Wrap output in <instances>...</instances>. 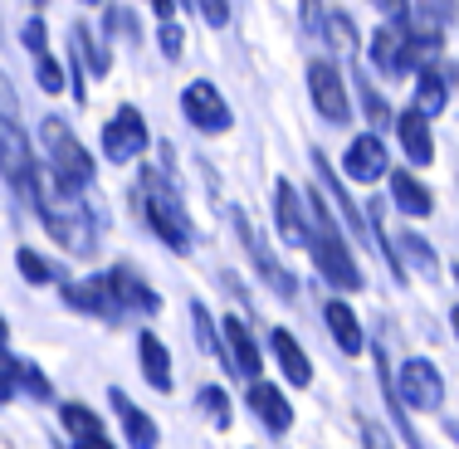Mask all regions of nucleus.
Segmentation results:
<instances>
[{
    "label": "nucleus",
    "mask_w": 459,
    "mask_h": 449,
    "mask_svg": "<svg viewBox=\"0 0 459 449\" xmlns=\"http://www.w3.org/2000/svg\"><path fill=\"white\" fill-rule=\"evenodd\" d=\"M245 405H249V415H255L259 425H264L269 435H289L293 430V405L289 396L274 386V381H249V391H245Z\"/></svg>",
    "instance_id": "nucleus-13"
},
{
    "label": "nucleus",
    "mask_w": 459,
    "mask_h": 449,
    "mask_svg": "<svg viewBox=\"0 0 459 449\" xmlns=\"http://www.w3.org/2000/svg\"><path fill=\"white\" fill-rule=\"evenodd\" d=\"M186 5L201 10V20H205L211 30H225V25H230V0H186Z\"/></svg>",
    "instance_id": "nucleus-35"
},
{
    "label": "nucleus",
    "mask_w": 459,
    "mask_h": 449,
    "mask_svg": "<svg viewBox=\"0 0 459 449\" xmlns=\"http://www.w3.org/2000/svg\"><path fill=\"white\" fill-rule=\"evenodd\" d=\"M308 220H313L308 255H313V264H318V273L333 283V289H342V293H362V289H367L362 264H357L347 235L337 229L333 211H327V201H323V191H308Z\"/></svg>",
    "instance_id": "nucleus-2"
},
{
    "label": "nucleus",
    "mask_w": 459,
    "mask_h": 449,
    "mask_svg": "<svg viewBox=\"0 0 459 449\" xmlns=\"http://www.w3.org/2000/svg\"><path fill=\"white\" fill-rule=\"evenodd\" d=\"M195 401H201L205 420H211L215 430H230V420H235V415H230V396H225L221 386H201V391H195Z\"/></svg>",
    "instance_id": "nucleus-30"
},
{
    "label": "nucleus",
    "mask_w": 459,
    "mask_h": 449,
    "mask_svg": "<svg viewBox=\"0 0 459 449\" xmlns=\"http://www.w3.org/2000/svg\"><path fill=\"white\" fill-rule=\"evenodd\" d=\"M396 245H401V249H396V259H401V264H415V269L425 273V279H435V273H440V259H435L430 239H420L415 229H406V235H401Z\"/></svg>",
    "instance_id": "nucleus-27"
},
{
    "label": "nucleus",
    "mask_w": 459,
    "mask_h": 449,
    "mask_svg": "<svg viewBox=\"0 0 459 449\" xmlns=\"http://www.w3.org/2000/svg\"><path fill=\"white\" fill-rule=\"evenodd\" d=\"M0 367L15 376V391H25V396H35V401H54L49 376L35 367V361H20V357H5V352H0Z\"/></svg>",
    "instance_id": "nucleus-25"
},
{
    "label": "nucleus",
    "mask_w": 459,
    "mask_h": 449,
    "mask_svg": "<svg viewBox=\"0 0 459 449\" xmlns=\"http://www.w3.org/2000/svg\"><path fill=\"white\" fill-rule=\"evenodd\" d=\"M230 220H235L239 239H245V249H249V259H255V269H259V273H264V279H269V289H274L283 303H293V298H299V279H293V273L283 269L274 255H269V245H264V239L255 235V225L245 220V211H239V205H230Z\"/></svg>",
    "instance_id": "nucleus-11"
},
{
    "label": "nucleus",
    "mask_w": 459,
    "mask_h": 449,
    "mask_svg": "<svg viewBox=\"0 0 459 449\" xmlns=\"http://www.w3.org/2000/svg\"><path fill=\"white\" fill-rule=\"evenodd\" d=\"M323 323H327V332H333V342L342 347L347 357H357V352L367 347L362 317H357L352 308H347V298H327V303H323Z\"/></svg>",
    "instance_id": "nucleus-20"
},
{
    "label": "nucleus",
    "mask_w": 459,
    "mask_h": 449,
    "mask_svg": "<svg viewBox=\"0 0 459 449\" xmlns=\"http://www.w3.org/2000/svg\"><path fill=\"white\" fill-rule=\"evenodd\" d=\"M20 39H25V49H30V54H35V49H49V30H45V20L30 15V20H25V30H20Z\"/></svg>",
    "instance_id": "nucleus-36"
},
{
    "label": "nucleus",
    "mask_w": 459,
    "mask_h": 449,
    "mask_svg": "<svg viewBox=\"0 0 459 449\" xmlns=\"http://www.w3.org/2000/svg\"><path fill=\"white\" fill-rule=\"evenodd\" d=\"M5 342H10V327H5V317H0V352H5Z\"/></svg>",
    "instance_id": "nucleus-44"
},
{
    "label": "nucleus",
    "mask_w": 459,
    "mask_h": 449,
    "mask_svg": "<svg viewBox=\"0 0 459 449\" xmlns=\"http://www.w3.org/2000/svg\"><path fill=\"white\" fill-rule=\"evenodd\" d=\"M191 323H195V342H201V352H211V357H221V337H215V317L211 308H205L201 298H191Z\"/></svg>",
    "instance_id": "nucleus-31"
},
{
    "label": "nucleus",
    "mask_w": 459,
    "mask_h": 449,
    "mask_svg": "<svg viewBox=\"0 0 459 449\" xmlns=\"http://www.w3.org/2000/svg\"><path fill=\"white\" fill-rule=\"evenodd\" d=\"M25 201L35 205V215H39V225L49 229V239L59 249H69V255H93V245H98V229H93V215L83 211V201L74 191H64L59 181L49 177V167H35V177H30V191H25Z\"/></svg>",
    "instance_id": "nucleus-1"
},
{
    "label": "nucleus",
    "mask_w": 459,
    "mask_h": 449,
    "mask_svg": "<svg viewBox=\"0 0 459 449\" xmlns=\"http://www.w3.org/2000/svg\"><path fill=\"white\" fill-rule=\"evenodd\" d=\"M367 59H371L377 73L401 79V73H406V25H381L377 35H371V45H367Z\"/></svg>",
    "instance_id": "nucleus-17"
},
{
    "label": "nucleus",
    "mask_w": 459,
    "mask_h": 449,
    "mask_svg": "<svg viewBox=\"0 0 459 449\" xmlns=\"http://www.w3.org/2000/svg\"><path fill=\"white\" fill-rule=\"evenodd\" d=\"M108 273H113V289H117V298H123L127 313H142V317H157V313H161V293L152 289L142 273H133L127 264L108 269Z\"/></svg>",
    "instance_id": "nucleus-19"
},
{
    "label": "nucleus",
    "mask_w": 459,
    "mask_h": 449,
    "mask_svg": "<svg viewBox=\"0 0 459 449\" xmlns=\"http://www.w3.org/2000/svg\"><path fill=\"white\" fill-rule=\"evenodd\" d=\"M30 59H35V79H39V89H45V93H64V69L54 64V54H49V49H35Z\"/></svg>",
    "instance_id": "nucleus-33"
},
{
    "label": "nucleus",
    "mask_w": 459,
    "mask_h": 449,
    "mask_svg": "<svg viewBox=\"0 0 459 449\" xmlns=\"http://www.w3.org/2000/svg\"><path fill=\"white\" fill-rule=\"evenodd\" d=\"M15 269H20V279H25V283H54V279H59L54 264L45 255H35V249H15Z\"/></svg>",
    "instance_id": "nucleus-32"
},
{
    "label": "nucleus",
    "mask_w": 459,
    "mask_h": 449,
    "mask_svg": "<svg viewBox=\"0 0 459 449\" xmlns=\"http://www.w3.org/2000/svg\"><path fill=\"white\" fill-rule=\"evenodd\" d=\"M445 103H450V79L445 73H435V69H420L415 73V113L420 117H435V113H445Z\"/></svg>",
    "instance_id": "nucleus-24"
},
{
    "label": "nucleus",
    "mask_w": 459,
    "mask_h": 449,
    "mask_svg": "<svg viewBox=\"0 0 459 449\" xmlns=\"http://www.w3.org/2000/svg\"><path fill=\"white\" fill-rule=\"evenodd\" d=\"M342 171H347V181H357V186H371V181L391 177L386 142H381L377 133L352 137V142H347V157H342Z\"/></svg>",
    "instance_id": "nucleus-14"
},
{
    "label": "nucleus",
    "mask_w": 459,
    "mask_h": 449,
    "mask_svg": "<svg viewBox=\"0 0 459 449\" xmlns=\"http://www.w3.org/2000/svg\"><path fill=\"white\" fill-rule=\"evenodd\" d=\"M147 142H152V133H147V123H142V113L133 103H123L113 117L103 123V157L113 161V167H123V161H137L142 151H147Z\"/></svg>",
    "instance_id": "nucleus-9"
},
{
    "label": "nucleus",
    "mask_w": 459,
    "mask_h": 449,
    "mask_svg": "<svg viewBox=\"0 0 459 449\" xmlns=\"http://www.w3.org/2000/svg\"><path fill=\"white\" fill-rule=\"evenodd\" d=\"M450 327H455V342H459V303H455V313H450Z\"/></svg>",
    "instance_id": "nucleus-45"
},
{
    "label": "nucleus",
    "mask_w": 459,
    "mask_h": 449,
    "mask_svg": "<svg viewBox=\"0 0 459 449\" xmlns=\"http://www.w3.org/2000/svg\"><path fill=\"white\" fill-rule=\"evenodd\" d=\"M69 49L79 54L83 64H89V73H98V79L113 69V54H108V45H98V39L89 35V25H79V20L69 25Z\"/></svg>",
    "instance_id": "nucleus-26"
},
{
    "label": "nucleus",
    "mask_w": 459,
    "mask_h": 449,
    "mask_svg": "<svg viewBox=\"0 0 459 449\" xmlns=\"http://www.w3.org/2000/svg\"><path fill=\"white\" fill-rule=\"evenodd\" d=\"M323 39L333 49H342V54H357V25H352V15H347V10H327Z\"/></svg>",
    "instance_id": "nucleus-29"
},
{
    "label": "nucleus",
    "mask_w": 459,
    "mask_h": 449,
    "mask_svg": "<svg viewBox=\"0 0 459 449\" xmlns=\"http://www.w3.org/2000/svg\"><path fill=\"white\" fill-rule=\"evenodd\" d=\"M386 181H391V201H396V211H401V215L420 220V215H430V211H435L430 186H425V181H415L411 171H391Z\"/></svg>",
    "instance_id": "nucleus-22"
},
{
    "label": "nucleus",
    "mask_w": 459,
    "mask_h": 449,
    "mask_svg": "<svg viewBox=\"0 0 459 449\" xmlns=\"http://www.w3.org/2000/svg\"><path fill=\"white\" fill-rule=\"evenodd\" d=\"M108 405H113L117 420H123V440H127V449H157V445H161L157 420H152L147 410H137L127 391H117V386H113V391H108Z\"/></svg>",
    "instance_id": "nucleus-15"
},
{
    "label": "nucleus",
    "mask_w": 459,
    "mask_h": 449,
    "mask_svg": "<svg viewBox=\"0 0 459 449\" xmlns=\"http://www.w3.org/2000/svg\"><path fill=\"white\" fill-rule=\"evenodd\" d=\"M269 347H274V361H279V371H283L289 386H313V361H308V352L299 347V337H293L289 327H274V332H269Z\"/></svg>",
    "instance_id": "nucleus-18"
},
{
    "label": "nucleus",
    "mask_w": 459,
    "mask_h": 449,
    "mask_svg": "<svg viewBox=\"0 0 459 449\" xmlns=\"http://www.w3.org/2000/svg\"><path fill=\"white\" fill-rule=\"evenodd\" d=\"M308 98L323 113V123H352V93H347V79L337 73L333 59H313L308 64Z\"/></svg>",
    "instance_id": "nucleus-7"
},
{
    "label": "nucleus",
    "mask_w": 459,
    "mask_h": 449,
    "mask_svg": "<svg viewBox=\"0 0 459 449\" xmlns=\"http://www.w3.org/2000/svg\"><path fill=\"white\" fill-rule=\"evenodd\" d=\"M396 401L401 410H440L445 405V376L430 357H411L396 367Z\"/></svg>",
    "instance_id": "nucleus-5"
},
{
    "label": "nucleus",
    "mask_w": 459,
    "mask_h": 449,
    "mask_svg": "<svg viewBox=\"0 0 459 449\" xmlns=\"http://www.w3.org/2000/svg\"><path fill=\"white\" fill-rule=\"evenodd\" d=\"M10 401H15V376L0 367V405H10Z\"/></svg>",
    "instance_id": "nucleus-42"
},
{
    "label": "nucleus",
    "mask_w": 459,
    "mask_h": 449,
    "mask_svg": "<svg viewBox=\"0 0 459 449\" xmlns=\"http://www.w3.org/2000/svg\"><path fill=\"white\" fill-rule=\"evenodd\" d=\"M274 229H279L283 245H293V249H308V239H313L308 201L289 181H274Z\"/></svg>",
    "instance_id": "nucleus-12"
},
{
    "label": "nucleus",
    "mask_w": 459,
    "mask_h": 449,
    "mask_svg": "<svg viewBox=\"0 0 459 449\" xmlns=\"http://www.w3.org/2000/svg\"><path fill=\"white\" fill-rule=\"evenodd\" d=\"M181 113H186V123H191L195 133H205V137H221V133L235 127V113H230L225 93L215 89L211 79L186 83V89H181Z\"/></svg>",
    "instance_id": "nucleus-6"
},
{
    "label": "nucleus",
    "mask_w": 459,
    "mask_h": 449,
    "mask_svg": "<svg viewBox=\"0 0 459 449\" xmlns=\"http://www.w3.org/2000/svg\"><path fill=\"white\" fill-rule=\"evenodd\" d=\"M74 449H117L108 435H93V440H74Z\"/></svg>",
    "instance_id": "nucleus-43"
},
{
    "label": "nucleus",
    "mask_w": 459,
    "mask_h": 449,
    "mask_svg": "<svg viewBox=\"0 0 459 449\" xmlns=\"http://www.w3.org/2000/svg\"><path fill=\"white\" fill-rule=\"evenodd\" d=\"M64 308L83 313V317H98V323H123L127 308L113 289V273H93V279H79L64 289Z\"/></svg>",
    "instance_id": "nucleus-8"
},
{
    "label": "nucleus",
    "mask_w": 459,
    "mask_h": 449,
    "mask_svg": "<svg viewBox=\"0 0 459 449\" xmlns=\"http://www.w3.org/2000/svg\"><path fill=\"white\" fill-rule=\"evenodd\" d=\"M313 167H318V181H323V191L333 195V205H337V215L347 220V229H352V235H362V229H367V215L357 211L352 201H347V186L333 177V167H327V157H323V151H313Z\"/></svg>",
    "instance_id": "nucleus-23"
},
{
    "label": "nucleus",
    "mask_w": 459,
    "mask_h": 449,
    "mask_svg": "<svg viewBox=\"0 0 459 449\" xmlns=\"http://www.w3.org/2000/svg\"><path fill=\"white\" fill-rule=\"evenodd\" d=\"M39 142H45V151H49V177L74 195L89 191L93 157H89V147L69 133V123H64V117H45V123H39Z\"/></svg>",
    "instance_id": "nucleus-4"
},
{
    "label": "nucleus",
    "mask_w": 459,
    "mask_h": 449,
    "mask_svg": "<svg viewBox=\"0 0 459 449\" xmlns=\"http://www.w3.org/2000/svg\"><path fill=\"white\" fill-rule=\"evenodd\" d=\"M367 5H377L386 15V25H406L411 20V0H367Z\"/></svg>",
    "instance_id": "nucleus-38"
},
{
    "label": "nucleus",
    "mask_w": 459,
    "mask_h": 449,
    "mask_svg": "<svg viewBox=\"0 0 459 449\" xmlns=\"http://www.w3.org/2000/svg\"><path fill=\"white\" fill-rule=\"evenodd\" d=\"M299 20H303V30H308V35H323V20H327L323 0H299Z\"/></svg>",
    "instance_id": "nucleus-37"
},
{
    "label": "nucleus",
    "mask_w": 459,
    "mask_h": 449,
    "mask_svg": "<svg viewBox=\"0 0 459 449\" xmlns=\"http://www.w3.org/2000/svg\"><path fill=\"white\" fill-rule=\"evenodd\" d=\"M396 137H401V147H406L411 167H430V161H435L430 117H420V113H415V108H406V113L396 117Z\"/></svg>",
    "instance_id": "nucleus-21"
},
{
    "label": "nucleus",
    "mask_w": 459,
    "mask_h": 449,
    "mask_svg": "<svg viewBox=\"0 0 459 449\" xmlns=\"http://www.w3.org/2000/svg\"><path fill=\"white\" fill-rule=\"evenodd\" d=\"M59 420H64V430H69L74 440H93V435H103V420H98L83 401H64L59 405Z\"/></svg>",
    "instance_id": "nucleus-28"
},
{
    "label": "nucleus",
    "mask_w": 459,
    "mask_h": 449,
    "mask_svg": "<svg viewBox=\"0 0 459 449\" xmlns=\"http://www.w3.org/2000/svg\"><path fill=\"white\" fill-rule=\"evenodd\" d=\"M137 361H142V381H147L152 391L167 396V391L177 386V376H171V352H167V342H161L152 327H142V332H137Z\"/></svg>",
    "instance_id": "nucleus-16"
},
{
    "label": "nucleus",
    "mask_w": 459,
    "mask_h": 449,
    "mask_svg": "<svg viewBox=\"0 0 459 449\" xmlns=\"http://www.w3.org/2000/svg\"><path fill=\"white\" fill-rule=\"evenodd\" d=\"M157 45L167 59H181V45H186V35H181V25H161V35H157Z\"/></svg>",
    "instance_id": "nucleus-40"
},
{
    "label": "nucleus",
    "mask_w": 459,
    "mask_h": 449,
    "mask_svg": "<svg viewBox=\"0 0 459 449\" xmlns=\"http://www.w3.org/2000/svg\"><path fill=\"white\" fill-rule=\"evenodd\" d=\"M137 195H142V215H147L152 235H157L167 249H177V255H191L195 229H191V215H186L181 195L171 191V181L161 177V171L147 167V171H142V181H137Z\"/></svg>",
    "instance_id": "nucleus-3"
},
{
    "label": "nucleus",
    "mask_w": 459,
    "mask_h": 449,
    "mask_svg": "<svg viewBox=\"0 0 459 449\" xmlns=\"http://www.w3.org/2000/svg\"><path fill=\"white\" fill-rule=\"evenodd\" d=\"M362 98H367V113H371V123H391V108H386V98H381L377 89H371V83H362Z\"/></svg>",
    "instance_id": "nucleus-39"
},
{
    "label": "nucleus",
    "mask_w": 459,
    "mask_h": 449,
    "mask_svg": "<svg viewBox=\"0 0 459 449\" xmlns=\"http://www.w3.org/2000/svg\"><path fill=\"white\" fill-rule=\"evenodd\" d=\"M411 15H420V20H430V25H450V20L459 15V0H415L411 5Z\"/></svg>",
    "instance_id": "nucleus-34"
},
{
    "label": "nucleus",
    "mask_w": 459,
    "mask_h": 449,
    "mask_svg": "<svg viewBox=\"0 0 459 449\" xmlns=\"http://www.w3.org/2000/svg\"><path fill=\"white\" fill-rule=\"evenodd\" d=\"M362 445L367 449H396V445H391V435L381 430V425H371V420H362Z\"/></svg>",
    "instance_id": "nucleus-41"
},
{
    "label": "nucleus",
    "mask_w": 459,
    "mask_h": 449,
    "mask_svg": "<svg viewBox=\"0 0 459 449\" xmlns=\"http://www.w3.org/2000/svg\"><path fill=\"white\" fill-rule=\"evenodd\" d=\"M83 5H98V0H83Z\"/></svg>",
    "instance_id": "nucleus-46"
},
{
    "label": "nucleus",
    "mask_w": 459,
    "mask_h": 449,
    "mask_svg": "<svg viewBox=\"0 0 459 449\" xmlns=\"http://www.w3.org/2000/svg\"><path fill=\"white\" fill-rule=\"evenodd\" d=\"M221 361L239 381H259L264 357H259V342H255V332H249L245 317H225L221 323Z\"/></svg>",
    "instance_id": "nucleus-10"
}]
</instances>
